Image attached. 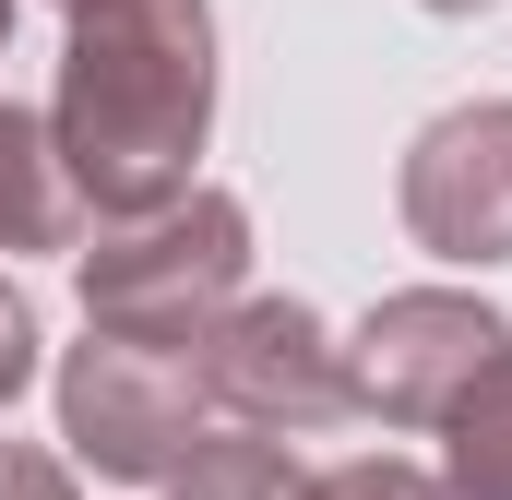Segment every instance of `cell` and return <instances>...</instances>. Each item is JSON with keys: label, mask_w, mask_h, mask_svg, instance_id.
<instances>
[{"label": "cell", "mask_w": 512, "mask_h": 500, "mask_svg": "<svg viewBox=\"0 0 512 500\" xmlns=\"http://www.w3.org/2000/svg\"><path fill=\"white\" fill-rule=\"evenodd\" d=\"M84 227L96 215H84L72 167H60V131L0 96V250H72Z\"/></svg>", "instance_id": "cell-7"}, {"label": "cell", "mask_w": 512, "mask_h": 500, "mask_svg": "<svg viewBox=\"0 0 512 500\" xmlns=\"http://www.w3.org/2000/svg\"><path fill=\"white\" fill-rule=\"evenodd\" d=\"M48 131H60L84 215H143L191 191V155L215 131V12L203 0H72Z\"/></svg>", "instance_id": "cell-1"}, {"label": "cell", "mask_w": 512, "mask_h": 500, "mask_svg": "<svg viewBox=\"0 0 512 500\" xmlns=\"http://www.w3.org/2000/svg\"><path fill=\"white\" fill-rule=\"evenodd\" d=\"M393 203H405L417 250H441V262H512V96L441 108L405 143Z\"/></svg>", "instance_id": "cell-6"}, {"label": "cell", "mask_w": 512, "mask_h": 500, "mask_svg": "<svg viewBox=\"0 0 512 500\" xmlns=\"http://www.w3.org/2000/svg\"><path fill=\"white\" fill-rule=\"evenodd\" d=\"M72 250H84V310L96 322L179 334V346L251 286V215H239V191H203V179L143 203V215H96Z\"/></svg>", "instance_id": "cell-2"}, {"label": "cell", "mask_w": 512, "mask_h": 500, "mask_svg": "<svg viewBox=\"0 0 512 500\" xmlns=\"http://www.w3.org/2000/svg\"><path fill=\"white\" fill-rule=\"evenodd\" d=\"M512 346V322L465 286H405L358 322L346 346V381H358V417H393V429H441V405Z\"/></svg>", "instance_id": "cell-5"}, {"label": "cell", "mask_w": 512, "mask_h": 500, "mask_svg": "<svg viewBox=\"0 0 512 500\" xmlns=\"http://www.w3.org/2000/svg\"><path fill=\"white\" fill-rule=\"evenodd\" d=\"M24 381H36V310H24V298H12V274H0V405H12Z\"/></svg>", "instance_id": "cell-11"}, {"label": "cell", "mask_w": 512, "mask_h": 500, "mask_svg": "<svg viewBox=\"0 0 512 500\" xmlns=\"http://www.w3.org/2000/svg\"><path fill=\"white\" fill-rule=\"evenodd\" d=\"M441 489L453 500H512V346L441 405Z\"/></svg>", "instance_id": "cell-8"}, {"label": "cell", "mask_w": 512, "mask_h": 500, "mask_svg": "<svg viewBox=\"0 0 512 500\" xmlns=\"http://www.w3.org/2000/svg\"><path fill=\"white\" fill-rule=\"evenodd\" d=\"M167 500H298V465H286V441H191L179 465H167Z\"/></svg>", "instance_id": "cell-9"}, {"label": "cell", "mask_w": 512, "mask_h": 500, "mask_svg": "<svg viewBox=\"0 0 512 500\" xmlns=\"http://www.w3.org/2000/svg\"><path fill=\"white\" fill-rule=\"evenodd\" d=\"M60 12H72V0H60Z\"/></svg>", "instance_id": "cell-15"}, {"label": "cell", "mask_w": 512, "mask_h": 500, "mask_svg": "<svg viewBox=\"0 0 512 500\" xmlns=\"http://www.w3.org/2000/svg\"><path fill=\"white\" fill-rule=\"evenodd\" d=\"M215 393H203V358L179 334H120L96 322L72 358H60V441L96 465V477H131V489H167V465L203 441Z\"/></svg>", "instance_id": "cell-3"}, {"label": "cell", "mask_w": 512, "mask_h": 500, "mask_svg": "<svg viewBox=\"0 0 512 500\" xmlns=\"http://www.w3.org/2000/svg\"><path fill=\"white\" fill-rule=\"evenodd\" d=\"M429 12H501V0H429Z\"/></svg>", "instance_id": "cell-13"}, {"label": "cell", "mask_w": 512, "mask_h": 500, "mask_svg": "<svg viewBox=\"0 0 512 500\" xmlns=\"http://www.w3.org/2000/svg\"><path fill=\"white\" fill-rule=\"evenodd\" d=\"M0 500H72V477H60L48 453H24V441H0Z\"/></svg>", "instance_id": "cell-12"}, {"label": "cell", "mask_w": 512, "mask_h": 500, "mask_svg": "<svg viewBox=\"0 0 512 500\" xmlns=\"http://www.w3.org/2000/svg\"><path fill=\"white\" fill-rule=\"evenodd\" d=\"M0 36H12V0H0Z\"/></svg>", "instance_id": "cell-14"}, {"label": "cell", "mask_w": 512, "mask_h": 500, "mask_svg": "<svg viewBox=\"0 0 512 500\" xmlns=\"http://www.w3.org/2000/svg\"><path fill=\"white\" fill-rule=\"evenodd\" d=\"M191 358H203V393H215L227 429H262V441H334V429L358 417L346 346L322 334L310 298H251V286H239V298L191 334Z\"/></svg>", "instance_id": "cell-4"}, {"label": "cell", "mask_w": 512, "mask_h": 500, "mask_svg": "<svg viewBox=\"0 0 512 500\" xmlns=\"http://www.w3.org/2000/svg\"><path fill=\"white\" fill-rule=\"evenodd\" d=\"M298 500H453V489H441V477H417V465H393V453H358V465L298 477Z\"/></svg>", "instance_id": "cell-10"}]
</instances>
